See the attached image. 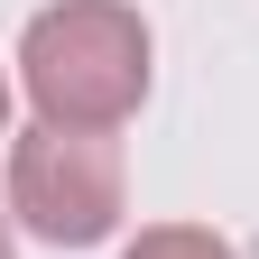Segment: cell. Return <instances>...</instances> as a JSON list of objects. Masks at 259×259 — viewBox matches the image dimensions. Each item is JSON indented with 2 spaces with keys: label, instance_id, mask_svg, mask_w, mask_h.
Listing matches in <instances>:
<instances>
[{
  "label": "cell",
  "instance_id": "1",
  "mask_svg": "<svg viewBox=\"0 0 259 259\" xmlns=\"http://www.w3.org/2000/svg\"><path fill=\"white\" fill-rule=\"evenodd\" d=\"M19 102L47 130H102L120 139L148 111L157 83V28L139 19V0H47L19 28Z\"/></svg>",
  "mask_w": 259,
  "mask_h": 259
},
{
  "label": "cell",
  "instance_id": "2",
  "mask_svg": "<svg viewBox=\"0 0 259 259\" xmlns=\"http://www.w3.org/2000/svg\"><path fill=\"white\" fill-rule=\"evenodd\" d=\"M0 167V194H10V222L19 241H47V250H102L120 241L130 222V157L102 130H47L28 120Z\"/></svg>",
  "mask_w": 259,
  "mask_h": 259
},
{
  "label": "cell",
  "instance_id": "3",
  "mask_svg": "<svg viewBox=\"0 0 259 259\" xmlns=\"http://www.w3.org/2000/svg\"><path fill=\"white\" fill-rule=\"evenodd\" d=\"M120 259H241V250L222 241L213 222H139V232L120 241Z\"/></svg>",
  "mask_w": 259,
  "mask_h": 259
},
{
  "label": "cell",
  "instance_id": "4",
  "mask_svg": "<svg viewBox=\"0 0 259 259\" xmlns=\"http://www.w3.org/2000/svg\"><path fill=\"white\" fill-rule=\"evenodd\" d=\"M10 102H19V74H10V56H0V148L19 139V130H10Z\"/></svg>",
  "mask_w": 259,
  "mask_h": 259
},
{
  "label": "cell",
  "instance_id": "5",
  "mask_svg": "<svg viewBox=\"0 0 259 259\" xmlns=\"http://www.w3.org/2000/svg\"><path fill=\"white\" fill-rule=\"evenodd\" d=\"M0 259H19V222H10V194H0Z\"/></svg>",
  "mask_w": 259,
  "mask_h": 259
}]
</instances>
